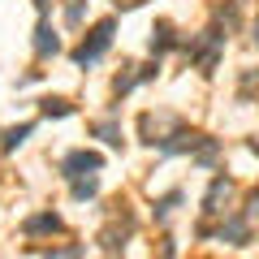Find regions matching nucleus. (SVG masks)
<instances>
[{
    "mask_svg": "<svg viewBox=\"0 0 259 259\" xmlns=\"http://www.w3.org/2000/svg\"><path fill=\"white\" fill-rule=\"evenodd\" d=\"M112 35H117V22H112V18L95 22V26H91V35H87L82 44H78L74 61H78V65H95V61H100V56L112 48Z\"/></svg>",
    "mask_w": 259,
    "mask_h": 259,
    "instance_id": "f257e3e1",
    "label": "nucleus"
},
{
    "mask_svg": "<svg viewBox=\"0 0 259 259\" xmlns=\"http://www.w3.org/2000/svg\"><path fill=\"white\" fill-rule=\"evenodd\" d=\"M82 13H87V0H65V22L69 26H82Z\"/></svg>",
    "mask_w": 259,
    "mask_h": 259,
    "instance_id": "f8f14e48",
    "label": "nucleus"
},
{
    "mask_svg": "<svg viewBox=\"0 0 259 259\" xmlns=\"http://www.w3.org/2000/svg\"><path fill=\"white\" fill-rule=\"evenodd\" d=\"M221 238L233 242V246H242V242L250 238V229H246V221H242V216H229V221L221 225Z\"/></svg>",
    "mask_w": 259,
    "mask_h": 259,
    "instance_id": "0eeeda50",
    "label": "nucleus"
},
{
    "mask_svg": "<svg viewBox=\"0 0 259 259\" xmlns=\"http://www.w3.org/2000/svg\"><path fill=\"white\" fill-rule=\"evenodd\" d=\"M221 44H225L221 30H203V39H194L186 52H190V61L199 65L203 74H212V69H216V52H221Z\"/></svg>",
    "mask_w": 259,
    "mask_h": 259,
    "instance_id": "f03ea898",
    "label": "nucleus"
},
{
    "mask_svg": "<svg viewBox=\"0 0 259 259\" xmlns=\"http://www.w3.org/2000/svg\"><path fill=\"white\" fill-rule=\"evenodd\" d=\"M39 112H44V117H69L74 104H69V100H44V104H39Z\"/></svg>",
    "mask_w": 259,
    "mask_h": 259,
    "instance_id": "9b49d317",
    "label": "nucleus"
},
{
    "mask_svg": "<svg viewBox=\"0 0 259 259\" xmlns=\"http://www.w3.org/2000/svg\"><path fill=\"white\" fill-rule=\"evenodd\" d=\"M95 168H104V156H100V151H87V147H78V151H69V156L61 160V177H78V173H95Z\"/></svg>",
    "mask_w": 259,
    "mask_h": 259,
    "instance_id": "7ed1b4c3",
    "label": "nucleus"
},
{
    "mask_svg": "<svg viewBox=\"0 0 259 259\" xmlns=\"http://www.w3.org/2000/svg\"><path fill=\"white\" fill-rule=\"evenodd\" d=\"M69 190H74V199H95V194H100V182H95L91 173H78V177H69Z\"/></svg>",
    "mask_w": 259,
    "mask_h": 259,
    "instance_id": "1a4fd4ad",
    "label": "nucleus"
},
{
    "mask_svg": "<svg viewBox=\"0 0 259 259\" xmlns=\"http://www.w3.org/2000/svg\"><path fill=\"white\" fill-rule=\"evenodd\" d=\"M225 190H229V177H216L212 190H207V199H203V212H221L216 203H221V194H225Z\"/></svg>",
    "mask_w": 259,
    "mask_h": 259,
    "instance_id": "9d476101",
    "label": "nucleus"
},
{
    "mask_svg": "<svg viewBox=\"0 0 259 259\" xmlns=\"http://www.w3.org/2000/svg\"><path fill=\"white\" fill-rule=\"evenodd\" d=\"M250 147H255V156H259V139H255V143H250Z\"/></svg>",
    "mask_w": 259,
    "mask_h": 259,
    "instance_id": "dca6fc26",
    "label": "nucleus"
},
{
    "mask_svg": "<svg viewBox=\"0 0 259 259\" xmlns=\"http://www.w3.org/2000/svg\"><path fill=\"white\" fill-rule=\"evenodd\" d=\"M22 229H26V238H39V233H61V216H56V212H39V216H30Z\"/></svg>",
    "mask_w": 259,
    "mask_h": 259,
    "instance_id": "20e7f679",
    "label": "nucleus"
},
{
    "mask_svg": "<svg viewBox=\"0 0 259 259\" xmlns=\"http://www.w3.org/2000/svg\"><path fill=\"white\" fill-rule=\"evenodd\" d=\"M95 134H100V139L108 143V147H121V130L112 125V121H100V125H95Z\"/></svg>",
    "mask_w": 259,
    "mask_h": 259,
    "instance_id": "ddd939ff",
    "label": "nucleus"
},
{
    "mask_svg": "<svg viewBox=\"0 0 259 259\" xmlns=\"http://www.w3.org/2000/svg\"><path fill=\"white\" fill-rule=\"evenodd\" d=\"M255 44H259V22H255Z\"/></svg>",
    "mask_w": 259,
    "mask_h": 259,
    "instance_id": "f3484780",
    "label": "nucleus"
},
{
    "mask_svg": "<svg viewBox=\"0 0 259 259\" xmlns=\"http://www.w3.org/2000/svg\"><path fill=\"white\" fill-rule=\"evenodd\" d=\"M168 48H177V35H173V26H168V22H156V30H151V56L168 52Z\"/></svg>",
    "mask_w": 259,
    "mask_h": 259,
    "instance_id": "423d86ee",
    "label": "nucleus"
},
{
    "mask_svg": "<svg viewBox=\"0 0 259 259\" xmlns=\"http://www.w3.org/2000/svg\"><path fill=\"white\" fill-rule=\"evenodd\" d=\"M35 52L39 56H56V52H61V39H56V30L48 26V22L35 26Z\"/></svg>",
    "mask_w": 259,
    "mask_h": 259,
    "instance_id": "39448f33",
    "label": "nucleus"
},
{
    "mask_svg": "<svg viewBox=\"0 0 259 259\" xmlns=\"http://www.w3.org/2000/svg\"><path fill=\"white\" fill-rule=\"evenodd\" d=\"M177 203H182V194H177V190H173V194H168V199H160V203H156V216H160V221H164V216H168V212H173V207H177Z\"/></svg>",
    "mask_w": 259,
    "mask_h": 259,
    "instance_id": "4468645a",
    "label": "nucleus"
},
{
    "mask_svg": "<svg viewBox=\"0 0 259 259\" xmlns=\"http://www.w3.org/2000/svg\"><path fill=\"white\" fill-rule=\"evenodd\" d=\"M30 130H35V125H30V121H22V125H13V130H5V139H0V147H5V151H18L22 143L30 139Z\"/></svg>",
    "mask_w": 259,
    "mask_h": 259,
    "instance_id": "6e6552de",
    "label": "nucleus"
},
{
    "mask_svg": "<svg viewBox=\"0 0 259 259\" xmlns=\"http://www.w3.org/2000/svg\"><path fill=\"white\" fill-rule=\"evenodd\" d=\"M143 0H117V9H139Z\"/></svg>",
    "mask_w": 259,
    "mask_h": 259,
    "instance_id": "2eb2a0df",
    "label": "nucleus"
}]
</instances>
